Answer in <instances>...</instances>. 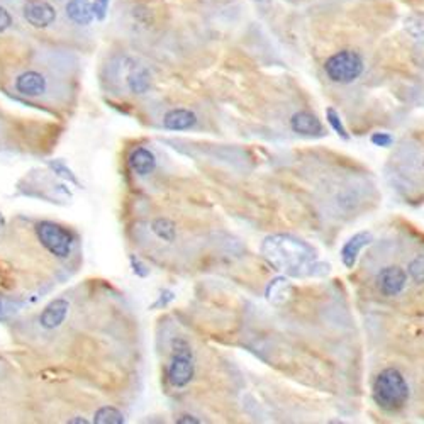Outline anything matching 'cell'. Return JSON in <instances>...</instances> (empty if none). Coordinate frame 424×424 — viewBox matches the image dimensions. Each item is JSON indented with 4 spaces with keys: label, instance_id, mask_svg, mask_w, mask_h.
<instances>
[{
    "label": "cell",
    "instance_id": "cell-1",
    "mask_svg": "<svg viewBox=\"0 0 424 424\" xmlns=\"http://www.w3.org/2000/svg\"><path fill=\"white\" fill-rule=\"evenodd\" d=\"M262 253L273 268L291 277L324 275L331 268L329 263L317 262L316 248L292 234L268 236L262 244Z\"/></svg>",
    "mask_w": 424,
    "mask_h": 424
},
{
    "label": "cell",
    "instance_id": "cell-2",
    "mask_svg": "<svg viewBox=\"0 0 424 424\" xmlns=\"http://www.w3.org/2000/svg\"><path fill=\"white\" fill-rule=\"evenodd\" d=\"M372 397L375 404L387 413L401 411L409 401V385L404 375L394 366L382 370L373 380Z\"/></svg>",
    "mask_w": 424,
    "mask_h": 424
},
{
    "label": "cell",
    "instance_id": "cell-3",
    "mask_svg": "<svg viewBox=\"0 0 424 424\" xmlns=\"http://www.w3.org/2000/svg\"><path fill=\"white\" fill-rule=\"evenodd\" d=\"M324 72L334 84H352L364 73V58L357 51H338L326 60Z\"/></svg>",
    "mask_w": 424,
    "mask_h": 424
},
{
    "label": "cell",
    "instance_id": "cell-4",
    "mask_svg": "<svg viewBox=\"0 0 424 424\" xmlns=\"http://www.w3.org/2000/svg\"><path fill=\"white\" fill-rule=\"evenodd\" d=\"M36 234L38 239L46 248L51 255L58 256V258H68L72 255L73 238L65 227L60 224L44 221L36 226Z\"/></svg>",
    "mask_w": 424,
    "mask_h": 424
},
{
    "label": "cell",
    "instance_id": "cell-5",
    "mask_svg": "<svg viewBox=\"0 0 424 424\" xmlns=\"http://www.w3.org/2000/svg\"><path fill=\"white\" fill-rule=\"evenodd\" d=\"M195 365L190 348L183 341L175 345V353L168 365V380L173 387H185L194 378Z\"/></svg>",
    "mask_w": 424,
    "mask_h": 424
},
{
    "label": "cell",
    "instance_id": "cell-6",
    "mask_svg": "<svg viewBox=\"0 0 424 424\" xmlns=\"http://www.w3.org/2000/svg\"><path fill=\"white\" fill-rule=\"evenodd\" d=\"M24 19L36 29H44L56 20V11L46 0H26L22 7Z\"/></svg>",
    "mask_w": 424,
    "mask_h": 424
},
{
    "label": "cell",
    "instance_id": "cell-7",
    "mask_svg": "<svg viewBox=\"0 0 424 424\" xmlns=\"http://www.w3.org/2000/svg\"><path fill=\"white\" fill-rule=\"evenodd\" d=\"M407 284V273L399 267H385L377 275V289L385 297L399 296Z\"/></svg>",
    "mask_w": 424,
    "mask_h": 424
},
{
    "label": "cell",
    "instance_id": "cell-8",
    "mask_svg": "<svg viewBox=\"0 0 424 424\" xmlns=\"http://www.w3.org/2000/svg\"><path fill=\"white\" fill-rule=\"evenodd\" d=\"M372 241H373V236L372 232L369 231H362V232H357V234H353L352 238L343 244V248H341V253H340L341 262H343L345 267L353 268L355 263H357L358 256H360L362 250H364L365 246H369Z\"/></svg>",
    "mask_w": 424,
    "mask_h": 424
},
{
    "label": "cell",
    "instance_id": "cell-9",
    "mask_svg": "<svg viewBox=\"0 0 424 424\" xmlns=\"http://www.w3.org/2000/svg\"><path fill=\"white\" fill-rule=\"evenodd\" d=\"M291 128L293 133L300 134V136H321L323 134V122L317 119L316 114L307 111L293 114Z\"/></svg>",
    "mask_w": 424,
    "mask_h": 424
},
{
    "label": "cell",
    "instance_id": "cell-10",
    "mask_svg": "<svg viewBox=\"0 0 424 424\" xmlns=\"http://www.w3.org/2000/svg\"><path fill=\"white\" fill-rule=\"evenodd\" d=\"M46 79L39 72H24L15 79V91L27 97H38L46 92Z\"/></svg>",
    "mask_w": 424,
    "mask_h": 424
},
{
    "label": "cell",
    "instance_id": "cell-11",
    "mask_svg": "<svg viewBox=\"0 0 424 424\" xmlns=\"http://www.w3.org/2000/svg\"><path fill=\"white\" fill-rule=\"evenodd\" d=\"M68 309H70V304L68 300L65 299H56L53 300L44 307V311L41 312L39 316V323L44 329H55L67 319Z\"/></svg>",
    "mask_w": 424,
    "mask_h": 424
},
{
    "label": "cell",
    "instance_id": "cell-12",
    "mask_svg": "<svg viewBox=\"0 0 424 424\" xmlns=\"http://www.w3.org/2000/svg\"><path fill=\"white\" fill-rule=\"evenodd\" d=\"M197 122V116L189 109H172L163 117V126L170 131H185L194 128Z\"/></svg>",
    "mask_w": 424,
    "mask_h": 424
},
{
    "label": "cell",
    "instance_id": "cell-13",
    "mask_svg": "<svg viewBox=\"0 0 424 424\" xmlns=\"http://www.w3.org/2000/svg\"><path fill=\"white\" fill-rule=\"evenodd\" d=\"M67 15L72 22L79 24V26H88L95 19L93 2L92 0H68Z\"/></svg>",
    "mask_w": 424,
    "mask_h": 424
},
{
    "label": "cell",
    "instance_id": "cell-14",
    "mask_svg": "<svg viewBox=\"0 0 424 424\" xmlns=\"http://www.w3.org/2000/svg\"><path fill=\"white\" fill-rule=\"evenodd\" d=\"M129 166L136 175L140 177H146V175L153 173L157 168V158L154 154L146 148H138L134 150L129 157Z\"/></svg>",
    "mask_w": 424,
    "mask_h": 424
},
{
    "label": "cell",
    "instance_id": "cell-15",
    "mask_svg": "<svg viewBox=\"0 0 424 424\" xmlns=\"http://www.w3.org/2000/svg\"><path fill=\"white\" fill-rule=\"evenodd\" d=\"M292 284L289 282L285 277H277L273 279L270 284L267 285V291H265V296H267L268 303L275 304V305H282L291 299L292 296Z\"/></svg>",
    "mask_w": 424,
    "mask_h": 424
},
{
    "label": "cell",
    "instance_id": "cell-16",
    "mask_svg": "<svg viewBox=\"0 0 424 424\" xmlns=\"http://www.w3.org/2000/svg\"><path fill=\"white\" fill-rule=\"evenodd\" d=\"M150 85H152V79H150V73L145 68H138V70L129 73L128 87L133 93L148 92Z\"/></svg>",
    "mask_w": 424,
    "mask_h": 424
},
{
    "label": "cell",
    "instance_id": "cell-17",
    "mask_svg": "<svg viewBox=\"0 0 424 424\" xmlns=\"http://www.w3.org/2000/svg\"><path fill=\"white\" fill-rule=\"evenodd\" d=\"M152 230L158 238L163 239V241L172 243L175 241V236H177V230H175V223L170 221L166 218H158L154 219L152 224Z\"/></svg>",
    "mask_w": 424,
    "mask_h": 424
},
{
    "label": "cell",
    "instance_id": "cell-18",
    "mask_svg": "<svg viewBox=\"0 0 424 424\" xmlns=\"http://www.w3.org/2000/svg\"><path fill=\"white\" fill-rule=\"evenodd\" d=\"M404 29L414 39L424 38V12H413L404 19Z\"/></svg>",
    "mask_w": 424,
    "mask_h": 424
},
{
    "label": "cell",
    "instance_id": "cell-19",
    "mask_svg": "<svg viewBox=\"0 0 424 424\" xmlns=\"http://www.w3.org/2000/svg\"><path fill=\"white\" fill-rule=\"evenodd\" d=\"M93 421L97 424H122L124 423V416H122L121 411H117L116 407L105 406L97 411Z\"/></svg>",
    "mask_w": 424,
    "mask_h": 424
},
{
    "label": "cell",
    "instance_id": "cell-20",
    "mask_svg": "<svg viewBox=\"0 0 424 424\" xmlns=\"http://www.w3.org/2000/svg\"><path fill=\"white\" fill-rule=\"evenodd\" d=\"M326 121L329 122V126H331L333 131L336 133L338 136L343 138V140H350V134H348V131H346V128H345L343 121H341L340 114L334 111L333 107L326 109Z\"/></svg>",
    "mask_w": 424,
    "mask_h": 424
},
{
    "label": "cell",
    "instance_id": "cell-21",
    "mask_svg": "<svg viewBox=\"0 0 424 424\" xmlns=\"http://www.w3.org/2000/svg\"><path fill=\"white\" fill-rule=\"evenodd\" d=\"M409 275L413 277L414 282L424 284V255H418L409 263Z\"/></svg>",
    "mask_w": 424,
    "mask_h": 424
},
{
    "label": "cell",
    "instance_id": "cell-22",
    "mask_svg": "<svg viewBox=\"0 0 424 424\" xmlns=\"http://www.w3.org/2000/svg\"><path fill=\"white\" fill-rule=\"evenodd\" d=\"M51 166H53V170H55V172L60 175V177L65 178V180H68V182L75 183V185H79V180L75 178V175L72 173L70 168H67V165H65L63 161H53Z\"/></svg>",
    "mask_w": 424,
    "mask_h": 424
},
{
    "label": "cell",
    "instance_id": "cell-23",
    "mask_svg": "<svg viewBox=\"0 0 424 424\" xmlns=\"http://www.w3.org/2000/svg\"><path fill=\"white\" fill-rule=\"evenodd\" d=\"M109 2H111V0H95V2H93V14H95V19H105V15H107L109 12Z\"/></svg>",
    "mask_w": 424,
    "mask_h": 424
},
{
    "label": "cell",
    "instance_id": "cell-24",
    "mask_svg": "<svg viewBox=\"0 0 424 424\" xmlns=\"http://www.w3.org/2000/svg\"><path fill=\"white\" fill-rule=\"evenodd\" d=\"M372 143L375 146H380V148H389L394 143V138L389 133H375L372 136Z\"/></svg>",
    "mask_w": 424,
    "mask_h": 424
},
{
    "label": "cell",
    "instance_id": "cell-25",
    "mask_svg": "<svg viewBox=\"0 0 424 424\" xmlns=\"http://www.w3.org/2000/svg\"><path fill=\"white\" fill-rule=\"evenodd\" d=\"M12 24V15L9 14V11L6 7L0 6V32L7 31Z\"/></svg>",
    "mask_w": 424,
    "mask_h": 424
},
{
    "label": "cell",
    "instance_id": "cell-26",
    "mask_svg": "<svg viewBox=\"0 0 424 424\" xmlns=\"http://www.w3.org/2000/svg\"><path fill=\"white\" fill-rule=\"evenodd\" d=\"M131 265H133V270H134V273H136L138 277H146L150 273V270L148 268L145 267V265H143L140 260L138 258H134V256H131Z\"/></svg>",
    "mask_w": 424,
    "mask_h": 424
},
{
    "label": "cell",
    "instance_id": "cell-27",
    "mask_svg": "<svg viewBox=\"0 0 424 424\" xmlns=\"http://www.w3.org/2000/svg\"><path fill=\"white\" fill-rule=\"evenodd\" d=\"M178 424H199L201 421H199L197 418H194V416H182V418L177 419Z\"/></svg>",
    "mask_w": 424,
    "mask_h": 424
},
{
    "label": "cell",
    "instance_id": "cell-28",
    "mask_svg": "<svg viewBox=\"0 0 424 424\" xmlns=\"http://www.w3.org/2000/svg\"><path fill=\"white\" fill-rule=\"evenodd\" d=\"M70 424H73V423H77V424H88V421L87 419H70V421H68Z\"/></svg>",
    "mask_w": 424,
    "mask_h": 424
},
{
    "label": "cell",
    "instance_id": "cell-29",
    "mask_svg": "<svg viewBox=\"0 0 424 424\" xmlns=\"http://www.w3.org/2000/svg\"><path fill=\"white\" fill-rule=\"evenodd\" d=\"M4 226H6V219H4V216L0 214V232L4 231Z\"/></svg>",
    "mask_w": 424,
    "mask_h": 424
},
{
    "label": "cell",
    "instance_id": "cell-30",
    "mask_svg": "<svg viewBox=\"0 0 424 424\" xmlns=\"http://www.w3.org/2000/svg\"><path fill=\"white\" fill-rule=\"evenodd\" d=\"M0 312H2V303H0Z\"/></svg>",
    "mask_w": 424,
    "mask_h": 424
}]
</instances>
